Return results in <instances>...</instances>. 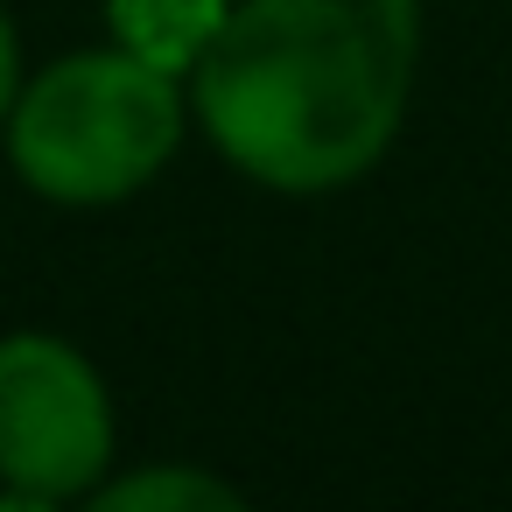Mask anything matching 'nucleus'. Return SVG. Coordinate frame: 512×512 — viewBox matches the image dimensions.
Here are the masks:
<instances>
[{
    "mask_svg": "<svg viewBox=\"0 0 512 512\" xmlns=\"http://www.w3.org/2000/svg\"><path fill=\"white\" fill-rule=\"evenodd\" d=\"M120 463L106 372L57 330L0 337V484L36 512L92 498Z\"/></svg>",
    "mask_w": 512,
    "mask_h": 512,
    "instance_id": "obj_3",
    "label": "nucleus"
},
{
    "mask_svg": "<svg viewBox=\"0 0 512 512\" xmlns=\"http://www.w3.org/2000/svg\"><path fill=\"white\" fill-rule=\"evenodd\" d=\"M85 505H99V512H239L246 491L197 463H141V470H113Z\"/></svg>",
    "mask_w": 512,
    "mask_h": 512,
    "instance_id": "obj_5",
    "label": "nucleus"
},
{
    "mask_svg": "<svg viewBox=\"0 0 512 512\" xmlns=\"http://www.w3.org/2000/svg\"><path fill=\"white\" fill-rule=\"evenodd\" d=\"M232 15V0H106V43H120L127 57L190 78L197 57L218 43Z\"/></svg>",
    "mask_w": 512,
    "mask_h": 512,
    "instance_id": "obj_4",
    "label": "nucleus"
},
{
    "mask_svg": "<svg viewBox=\"0 0 512 512\" xmlns=\"http://www.w3.org/2000/svg\"><path fill=\"white\" fill-rule=\"evenodd\" d=\"M190 134L183 78L127 57L120 43L71 50L22 78V99L0 127L8 169L29 197L64 211H106L141 197Z\"/></svg>",
    "mask_w": 512,
    "mask_h": 512,
    "instance_id": "obj_2",
    "label": "nucleus"
},
{
    "mask_svg": "<svg viewBox=\"0 0 512 512\" xmlns=\"http://www.w3.org/2000/svg\"><path fill=\"white\" fill-rule=\"evenodd\" d=\"M22 36H15V22H8V8H0V127H8V113H15V99H22Z\"/></svg>",
    "mask_w": 512,
    "mask_h": 512,
    "instance_id": "obj_6",
    "label": "nucleus"
},
{
    "mask_svg": "<svg viewBox=\"0 0 512 512\" xmlns=\"http://www.w3.org/2000/svg\"><path fill=\"white\" fill-rule=\"evenodd\" d=\"M414 71L421 0H232L183 92L232 176L274 197H337L393 155Z\"/></svg>",
    "mask_w": 512,
    "mask_h": 512,
    "instance_id": "obj_1",
    "label": "nucleus"
}]
</instances>
